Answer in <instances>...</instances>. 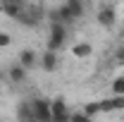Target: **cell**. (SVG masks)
I'll return each mask as SVG.
<instances>
[{
    "instance_id": "obj_16",
    "label": "cell",
    "mask_w": 124,
    "mask_h": 122,
    "mask_svg": "<svg viewBox=\"0 0 124 122\" xmlns=\"http://www.w3.org/2000/svg\"><path fill=\"white\" fill-rule=\"evenodd\" d=\"M69 122H91V117H88L84 110H79V113H72V115H69Z\"/></svg>"
},
{
    "instance_id": "obj_10",
    "label": "cell",
    "mask_w": 124,
    "mask_h": 122,
    "mask_svg": "<svg viewBox=\"0 0 124 122\" xmlns=\"http://www.w3.org/2000/svg\"><path fill=\"white\" fill-rule=\"evenodd\" d=\"M17 117H19V122L36 120V117H33V108H31V103H19V108H17Z\"/></svg>"
},
{
    "instance_id": "obj_17",
    "label": "cell",
    "mask_w": 124,
    "mask_h": 122,
    "mask_svg": "<svg viewBox=\"0 0 124 122\" xmlns=\"http://www.w3.org/2000/svg\"><path fill=\"white\" fill-rule=\"evenodd\" d=\"M10 43H12V38H10L7 34H2V31H0V48H7Z\"/></svg>"
},
{
    "instance_id": "obj_4",
    "label": "cell",
    "mask_w": 124,
    "mask_h": 122,
    "mask_svg": "<svg viewBox=\"0 0 124 122\" xmlns=\"http://www.w3.org/2000/svg\"><path fill=\"white\" fill-rule=\"evenodd\" d=\"M115 22H117V12H115V7H112V5H103V7L98 10V24H100L103 29H112Z\"/></svg>"
},
{
    "instance_id": "obj_7",
    "label": "cell",
    "mask_w": 124,
    "mask_h": 122,
    "mask_svg": "<svg viewBox=\"0 0 124 122\" xmlns=\"http://www.w3.org/2000/svg\"><path fill=\"white\" fill-rule=\"evenodd\" d=\"M38 19H41V15H38V10H26V7H24V10H22V15L17 17V22H19V24H24V26H36V24H38Z\"/></svg>"
},
{
    "instance_id": "obj_12",
    "label": "cell",
    "mask_w": 124,
    "mask_h": 122,
    "mask_svg": "<svg viewBox=\"0 0 124 122\" xmlns=\"http://www.w3.org/2000/svg\"><path fill=\"white\" fill-rule=\"evenodd\" d=\"M41 65H43V70H46V72H53V70L57 67V55H55L53 50H46V53H43Z\"/></svg>"
},
{
    "instance_id": "obj_13",
    "label": "cell",
    "mask_w": 124,
    "mask_h": 122,
    "mask_svg": "<svg viewBox=\"0 0 124 122\" xmlns=\"http://www.w3.org/2000/svg\"><path fill=\"white\" fill-rule=\"evenodd\" d=\"M72 53H74V58H88L93 53V48H91V43H77L72 48Z\"/></svg>"
},
{
    "instance_id": "obj_19",
    "label": "cell",
    "mask_w": 124,
    "mask_h": 122,
    "mask_svg": "<svg viewBox=\"0 0 124 122\" xmlns=\"http://www.w3.org/2000/svg\"><path fill=\"white\" fill-rule=\"evenodd\" d=\"M2 2H12V5H19V7H26V0H2Z\"/></svg>"
},
{
    "instance_id": "obj_2",
    "label": "cell",
    "mask_w": 124,
    "mask_h": 122,
    "mask_svg": "<svg viewBox=\"0 0 124 122\" xmlns=\"http://www.w3.org/2000/svg\"><path fill=\"white\" fill-rule=\"evenodd\" d=\"M31 108H33L36 122H53V110H50V101H48V98H36V101H31Z\"/></svg>"
},
{
    "instance_id": "obj_8",
    "label": "cell",
    "mask_w": 124,
    "mask_h": 122,
    "mask_svg": "<svg viewBox=\"0 0 124 122\" xmlns=\"http://www.w3.org/2000/svg\"><path fill=\"white\" fill-rule=\"evenodd\" d=\"M19 65L26 67V70H31V67L36 65V53H33L31 48H24V50L19 53Z\"/></svg>"
},
{
    "instance_id": "obj_11",
    "label": "cell",
    "mask_w": 124,
    "mask_h": 122,
    "mask_svg": "<svg viewBox=\"0 0 124 122\" xmlns=\"http://www.w3.org/2000/svg\"><path fill=\"white\" fill-rule=\"evenodd\" d=\"M22 10H24V7H19V5H12V2H2V0H0V12H2V15H7L10 19H17V17L22 15Z\"/></svg>"
},
{
    "instance_id": "obj_15",
    "label": "cell",
    "mask_w": 124,
    "mask_h": 122,
    "mask_svg": "<svg viewBox=\"0 0 124 122\" xmlns=\"http://www.w3.org/2000/svg\"><path fill=\"white\" fill-rule=\"evenodd\" d=\"M112 91H115V96H124V77H117L112 81Z\"/></svg>"
},
{
    "instance_id": "obj_1",
    "label": "cell",
    "mask_w": 124,
    "mask_h": 122,
    "mask_svg": "<svg viewBox=\"0 0 124 122\" xmlns=\"http://www.w3.org/2000/svg\"><path fill=\"white\" fill-rule=\"evenodd\" d=\"M67 24H60V22H50V38H48V50H60L64 43H67Z\"/></svg>"
},
{
    "instance_id": "obj_3",
    "label": "cell",
    "mask_w": 124,
    "mask_h": 122,
    "mask_svg": "<svg viewBox=\"0 0 124 122\" xmlns=\"http://www.w3.org/2000/svg\"><path fill=\"white\" fill-rule=\"evenodd\" d=\"M50 110H53V122H69V108L64 103V98H55L50 101Z\"/></svg>"
},
{
    "instance_id": "obj_5",
    "label": "cell",
    "mask_w": 124,
    "mask_h": 122,
    "mask_svg": "<svg viewBox=\"0 0 124 122\" xmlns=\"http://www.w3.org/2000/svg\"><path fill=\"white\" fill-rule=\"evenodd\" d=\"M48 17H50V22H60V24H69V22H74V15H72V10H69L67 5L55 7Z\"/></svg>"
},
{
    "instance_id": "obj_6",
    "label": "cell",
    "mask_w": 124,
    "mask_h": 122,
    "mask_svg": "<svg viewBox=\"0 0 124 122\" xmlns=\"http://www.w3.org/2000/svg\"><path fill=\"white\" fill-rule=\"evenodd\" d=\"M100 103V113H112V110H124V96H115V98H105L98 101Z\"/></svg>"
},
{
    "instance_id": "obj_20",
    "label": "cell",
    "mask_w": 124,
    "mask_h": 122,
    "mask_svg": "<svg viewBox=\"0 0 124 122\" xmlns=\"http://www.w3.org/2000/svg\"><path fill=\"white\" fill-rule=\"evenodd\" d=\"M31 122H36V120H31Z\"/></svg>"
},
{
    "instance_id": "obj_18",
    "label": "cell",
    "mask_w": 124,
    "mask_h": 122,
    "mask_svg": "<svg viewBox=\"0 0 124 122\" xmlns=\"http://www.w3.org/2000/svg\"><path fill=\"white\" fill-rule=\"evenodd\" d=\"M115 62H117V65H124V48H119V50H117V55H115Z\"/></svg>"
},
{
    "instance_id": "obj_14",
    "label": "cell",
    "mask_w": 124,
    "mask_h": 122,
    "mask_svg": "<svg viewBox=\"0 0 124 122\" xmlns=\"http://www.w3.org/2000/svg\"><path fill=\"white\" fill-rule=\"evenodd\" d=\"M69 10H72V15H74V19H79V17H84V2L81 0H67L64 2Z\"/></svg>"
},
{
    "instance_id": "obj_9",
    "label": "cell",
    "mask_w": 124,
    "mask_h": 122,
    "mask_svg": "<svg viewBox=\"0 0 124 122\" xmlns=\"http://www.w3.org/2000/svg\"><path fill=\"white\" fill-rule=\"evenodd\" d=\"M7 77H10L15 84H22V81L26 79V67H22V65H12V67L7 70Z\"/></svg>"
}]
</instances>
